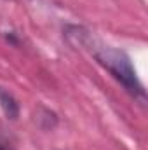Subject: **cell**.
I'll use <instances>...</instances> for the list:
<instances>
[{
    "mask_svg": "<svg viewBox=\"0 0 148 150\" xmlns=\"http://www.w3.org/2000/svg\"><path fill=\"white\" fill-rule=\"evenodd\" d=\"M0 107H2L4 113H5L9 119H16L18 113H19V105H18L16 98H14L11 93L4 91L2 87H0Z\"/></svg>",
    "mask_w": 148,
    "mask_h": 150,
    "instance_id": "obj_2",
    "label": "cell"
},
{
    "mask_svg": "<svg viewBox=\"0 0 148 150\" xmlns=\"http://www.w3.org/2000/svg\"><path fill=\"white\" fill-rule=\"evenodd\" d=\"M0 150H14V149H12V145H11L5 138L0 136Z\"/></svg>",
    "mask_w": 148,
    "mask_h": 150,
    "instance_id": "obj_3",
    "label": "cell"
},
{
    "mask_svg": "<svg viewBox=\"0 0 148 150\" xmlns=\"http://www.w3.org/2000/svg\"><path fill=\"white\" fill-rule=\"evenodd\" d=\"M92 56L96 58V61L108 70L115 80H118L134 98H138L140 101H145V89L136 75V70L129 59V56L118 49H113L108 45H99L92 49Z\"/></svg>",
    "mask_w": 148,
    "mask_h": 150,
    "instance_id": "obj_1",
    "label": "cell"
}]
</instances>
